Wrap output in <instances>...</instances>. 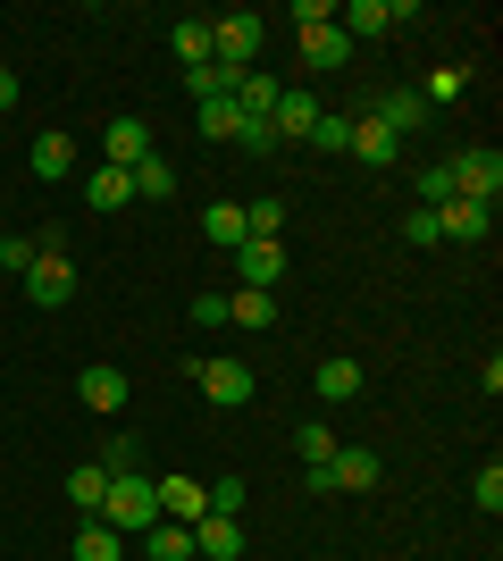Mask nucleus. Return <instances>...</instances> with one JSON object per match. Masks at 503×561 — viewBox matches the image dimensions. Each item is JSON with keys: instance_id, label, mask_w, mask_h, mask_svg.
<instances>
[{"instance_id": "4be33fe9", "label": "nucleus", "mask_w": 503, "mask_h": 561, "mask_svg": "<svg viewBox=\"0 0 503 561\" xmlns=\"http://www.w3.org/2000/svg\"><path fill=\"white\" fill-rule=\"evenodd\" d=\"M76 561H126V537L110 519H84V528H76Z\"/></svg>"}, {"instance_id": "a878e982", "label": "nucleus", "mask_w": 503, "mask_h": 561, "mask_svg": "<svg viewBox=\"0 0 503 561\" xmlns=\"http://www.w3.org/2000/svg\"><path fill=\"white\" fill-rule=\"evenodd\" d=\"M277 93H286V84L252 68V76H243V84H236V110H243V117H268V110H277Z\"/></svg>"}, {"instance_id": "5701e85b", "label": "nucleus", "mask_w": 503, "mask_h": 561, "mask_svg": "<svg viewBox=\"0 0 503 561\" xmlns=\"http://www.w3.org/2000/svg\"><path fill=\"white\" fill-rule=\"evenodd\" d=\"M168 50H176L185 68H210V18H176V34H168Z\"/></svg>"}, {"instance_id": "0eeeda50", "label": "nucleus", "mask_w": 503, "mask_h": 561, "mask_svg": "<svg viewBox=\"0 0 503 561\" xmlns=\"http://www.w3.org/2000/svg\"><path fill=\"white\" fill-rule=\"evenodd\" d=\"M236 277L261 285V294H277V285H286V243H261V234H252V243L236 252Z\"/></svg>"}, {"instance_id": "9d476101", "label": "nucleus", "mask_w": 503, "mask_h": 561, "mask_svg": "<svg viewBox=\"0 0 503 561\" xmlns=\"http://www.w3.org/2000/svg\"><path fill=\"white\" fill-rule=\"evenodd\" d=\"M403 18H411V0H353V9H335L344 34H395Z\"/></svg>"}, {"instance_id": "c85d7f7f", "label": "nucleus", "mask_w": 503, "mask_h": 561, "mask_svg": "<svg viewBox=\"0 0 503 561\" xmlns=\"http://www.w3.org/2000/svg\"><path fill=\"white\" fill-rule=\"evenodd\" d=\"M193 117H202V135H210V142H236V126H243L236 101H193Z\"/></svg>"}, {"instance_id": "f257e3e1", "label": "nucleus", "mask_w": 503, "mask_h": 561, "mask_svg": "<svg viewBox=\"0 0 503 561\" xmlns=\"http://www.w3.org/2000/svg\"><path fill=\"white\" fill-rule=\"evenodd\" d=\"M93 519H110L118 537H144L151 519H160V486H151L144 469H126V478H110V494H101V512Z\"/></svg>"}, {"instance_id": "f8f14e48", "label": "nucleus", "mask_w": 503, "mask_h": 561, "mask_svg": "<svg viewBox=\"0 0 503 561\" xmlns=\"http://www.w3.org/2000/svg\"><path fill=\"white\" fill-rule=\"evenodd\" d=\"M227 328L268 335V328H277V294H261V285H236V294H227Z\"/></svg>"}, {"instance_id": "393cba45", "label": "nucleus", "mask_w": 503, "mask_h": 561, "mask_svg": "<svg viewBox=\"0 0 503 561\" xmlns=\"http://www.w3.org/2000/svg\"><path fill=\"white\" fill-rule=\"evenodd\" d=\"M353 151H361V160H369V168H386V160H403V142L386 135L378 117H361V126H353Z\"/></svg>"}, {"instance_id": "7ed1b4c3", "label": "nucleus", "mask_w": 503, "mask_h": 561, "mask_svg": "<svg viewBox=\"0 0 503 561\" xmlns=\"http://www.w3.org/2000/svg\"><path fill=\"white\" fill-rule=\"evenodd\" d=\"M210 59L243 76L252 59H261V18H252V9H227V18L210 25Z\"/></svg>"}, {"instance_id": "c756f323", "label": "nucleus", "mask_w": 503, "mask_h": 561, "mask_svg": "<svg viewBox=\"0 0 503 561\" xmlns=\"http://www.w3.org/2000/svg\"><path fill=\"white\" fill-rule=\"evenodd\" d=\"M101 469H110V478H126V469H144V445H135V436H110V445H101Z\"/></svg>"}, {"instance_id": "bb28decb", "label": "nucleus", "mask_w": 503, "mask_h": 561, "mask_svg": "<svg viewBox=\"0 0 503 561\" xmlns=\"http://www.w3.org/2000/svg\"><path fill=\"white\" fill-rule=\"evenodd\" d=\"M126 185L144 193V202H168V193H176V168H168V160H160V151H151V160H144V168H126Z\"/></svg>"}, {"instance_id": "2f4dec72", "label": "nucleus", "mask_w": 503, "mask_h": 561, "mask_svg": "<svg viewBox=\"0 0 503 561\" xmlns=\"http://www.w3.org/2000/svg\"><path fill=\"white\" fill-rule=\"evenodd\" d=\"M294 453H302V469H311V461H328V453H335V427H294Z\"/></svg>"}, {"instance_id": "39448f33", "label": "nucleus", "mask_w": 503, "mask_h": 561, "mask_svg": "<svg viewBox=\"0 0 503 561\" xmlns=\"http://www.w3.org/2000/svg\"><path fill=\"white\" fill-rule=\"evenodd\" d=\"M193 386H202L218 411H236V402H252L261 377H252V360H193Z\"/></svg>"}, {"instance_id": "4c0bfd02", "label": "nucleus", "mask_w": 503, "mask_h": 561, "mask_svg": "<svg viewBox=\"0 0 503 561\" xmlns=\"http://www.w3.org/2000/svg\"><path fill=\"white\" fill-rule=\"evenodd\" d=\"M210 512H218V519L243 512V478H218V486H210Z\"/></svg>"}, {"instance_id": "1a4fd4ad", "label": "nucleus", "mask_w": 503, "mask_h": 561, "mask_svg": "<svg viewBox=\"0 0 503 561\" xmlns=\"http://www.w3.org/2000/svg\"><path fill=\"white\" fill-rule=\"evenodd\" d=\"M25 168H34L43 185H59V176L76 168V135H68V126H43V135H34V151H25Z\"/></svg>"}, {"instance_id": "423d86ee", "label": "nucleus", "mask_w": 503, "mask_h": 561, "mask_svg": "<svg viewBox=\"0 0 503 561\" xmlns=\"http://www.w3.org/2000/svg\"><path fill=\"white\" fill-rule=\"evenodd\" d=\"M76 402H84V411H101V420H110V411H126V369H118V360H84Z\"/></svg>"}, {"instance_id": "c9c22d12", "label": "nucleus", "mask_w": 503, "mask_h": 561, "mask_svg": "<svg viewBox=\"0 0 503 561\" xmlns=\"http://www.w3.org/2000/svg\"><path fill=\"white\" fill-rule=\"evenodd\" d=\"M403 234H411V243H420V252H428V243H445V227H436V210H420V202H411Z\"/></svg>"}, {"instance_id": "412c9836", "label": "nucleus", "mask_w": 503, "mask_h": 561, "mask_svg": "<svg viewBox=\"0 0 503 561\" xmlns=\"http://www.w3.org/2000/svg\"><path fill=\"white\" fill-rule=\"evenodd\" d=\"M101 494H110V469H101V461H76V469H68V503L93 519V512H101Z\"/></svg>"}, {"instance_id": "cd10ccee", "label": "nucleus", "mask_w": 503, "mask_h": 561, "mask_svg": "<svg viewBox=\"0 0 503 561\" xmlns=\"http://www.w3.org/2000/svg\"><path fill=\"white\" fill-rule=\"evenodd\" d=\"M243 227L261 234V243H286V202H277V193H261V202L243 210Z\"/></svg>"}, {"instance_id": "ea45409f", "label": "nucleus", "mask_w": 503, "mask_h": 561, "mask_svg": "<svg viewBox=\"0 0 503 561\" xmlns=\"http://www.w3.org/2000/svg\"><path fill=\"white\" fill-rule=\"evenodd\" d=\"M294 25L311 34V25H335V0H294Z\"/></svg>"}, {"instance_id": "72a5a7b5", "label": "nucleus", "mask_w": 503, "mask_h": 561, "mask_svg": "<svg viewBox=\"0 0 503 561\" xmlns=\"http://www.w3.org/2000/svg\"><path fill=\"white\" fill-rule=\"evenodd\" d=\"M311 142H319V151H353V117H328V110H319Z\"/></svg>"}, {"instance_id": "473e14b6", "label": "nucleus", "mask_w": 503, "mask_h": 561, "mask_svg": "<svg viewBox=\"0 0 503 561\" xmlns=\"http://www.w3.org/2000/svg\"><path fill=\"white\" fill-rule=\"evenodd\" d=\"M34 252H43L34 234H0V268H9V277H25V268H34Z\"/></svg>"}, {"instance_id": "f3484780", "label": "nucleus", "mask_w": 503, "mask_h": 561, "mask_svg": "<svg viewBox=\"0 0 503 561\" xmlns=\"http://www.w3.org/2000/svg\"><path fill=\"white\" fill-rule=\"evenodd\" d=\"M369 117H378L386 135L403 142V135H411V126H428V101H420V93H378V110H369Z\"/></svg>"}, {"instance_id": "f704fd0d", "label": "nucleus", "mask_w": 503, "mask_h": 561, "mask_svg": "<svg viewBox=\"0 0 503 561\" xmlns=\"http://www.w3.org/2000/svg\"><path fill=\"white\" fill-rule=\"evenodd\" d=\"M454 202V176L445 168H420V210H445Z\"/></svg>"}, {"instance_id": "58836bf2", "label": "nucleus", "mask_w": 503, "mask_h": 561, "mask_svg": "<svg viewBox=\"0 0 503 561\" xmlns=\"http://www.w3.org/2000/svg\"><path fill=\"white\" fill-rule=\"evenodd\" d=\"M193 328H227V294H193Z\"/></svg>"}, {"instance_id": "6ab92c4d", "label": "nucleus", "mask_w": 503, "mask_h": 561, "mask_svg": "<svg viewBox=\"0 0 503 561\" xmlns=\"http://www.w3.org/2000/svg\"><path fill=\"white\" fill-rule=\"evenodd\" d=\"M144 553L151 561H193V528H185V519H151V528H144Z\"/></svg>"}, {"instance_id": "6e6552de", "label": "nucleus", "mask_w": 503, "mask_h": 561, "mask_svg": "<svg viewBox=\"0 0 503 561\" xmlns=\"http://www.w3.org/2000/svg\"><path fill=\"white\" fill-rule=\"evenodd\" d=\"M101 151H110V168H144L151 160V117H110Z\"/></svg>"}, {"instance_id": "7c9ffc66", "label": "nucleus", "mask_w": 503, "mask_h": 561, "mask_svg": "<svg viewBox=\"0 0 503 561\" xmlns=\"http://www.w3.org/2000/svg\"><path fill=\"white\" fill-rule=\"evenodd\" d=\"M470 503H479V512H487V519H495V512H503V461H487V469H479V478H470Z\"/></svg>"}, {"instance_id": "aec40b11", "label": "nucleus", "mask_w": 503, "mask_h": 561, "mask_svg": "<svg viewBox=\"0 0 503 561\" xmlns=\"http://www.w3.org/2000/svg\"><path fill=\"white\" fill-rule=\"evenodd\" d=\"M84 202H93V210H126V202H135V185H126V168H110V160H101L93 176H84Z\"/></svg>"}, {"instance_id": "dca6fc26", "label": "nucleus", "mask_w": 503, "mask_h": 561, "mask_svg": "<svg viewBox=\"0 0 503 561\" xmlns=\"http://www.w3.org/2000/svg\"><path fill=\"white\" fill-rule=\"evenodd\" d=\"M344 59H353V34H344V25H311V34H302V68H344Z\"/></svg>"}, {"instance_id": "4468645a", "label": "nucleus", "mask_w": 503, "mask_h": 561, "mask_svg": "<svg viewBox=\"0 0 503 561\" xmlns=\"http://www.w3.org/2000/svg\"><path fill=\"white\" fill-rule=\"evenodd\" d=\"M210 512V486H202V478H160V519H202Z\"/></svg>"}, {"instance_id": "9b49d317", "label": "nucleus", "mask_w": 503, "mask_h": 561, "mask_svg": "<svg viewBox=\"0 0 503 561\" xmlns=\"http://www.w3.org/2000/svg\"><path fill=\"white\" fill-rule=\"evenodd\" d=\"M436 227H445V243H487V227H495V210H487V202H445V210H436Z\"/></svg>"}, {"instance_id": "20e7f679", "label": "nucleus", "mask_w": 503, "mask_h": 561, "mask_svg": "<svg viewBox=\"0 0 503 561\" xmlns=\"http://www.w3.org/2000/svg\"><path fill=\"white\" fill-rule=\"evenodd\" d=\"M445 176H454L461 202H487V210H495V193H503V151H461V160H445Z\"/></svg>"}, {"instance_id": "ddd939ff", "label": "nucleus", "mask_w": 503, "mask_h": 561, "mask_svg": "<svg viewBox=\"0 0 503 561\" xmlns=\"http://www.w3.org/2000/svg\"><path fill=\"white\" fill-rule=\"evenodd\" d=\"M193 553H202V561H236L243 528H236V519H218V512H202V519H193Z\"/></svg>"}, {"instance_id": "f03ea898", "label": "nucleus", "mask_w": 503, "mask_h": 561, "mask_svg": "<svg viewBox=\"0 0 503 561\" xmlns=\"http://www.w3.org/2000/svg\"><path fill=\"white\" fill-rule=\"evenodd\" d=\"M25 302L34 310H59L76 294V260H68V243H59V234H43V252H34V268H25Z\"/></svg>"}, {"instance_id": "e433bc0d", "label": "nucleus", "mask_w": 503, "mask_h": 561, "mask_svg": "<svg viewBox=\"0 0 503 561\" xmlns=\"http://www.w3.org/2000/svg\"><path fill=\"white\" fill-rule=\"evenodd\" d=\"M236 142H243V151H277V126H268V117H243Z\"/></svg>"}, {"instance_id": "b1692460", "label": "nucleus", "mask_w": 503, "mask_h": 561, "mask_svg": "<svg viewBox=\"0 0 503 561\" xmlns=\"http://www.w3.org/2000/svg\"><path fill=\"white\" fill-rule=\"evenodd\" d=\"M311 386H319V402H353L361 394V360H319Z\"/></svg>"}, {"instance_id": "2eb2a0df", "label": "nucleus", "mask_w": 503, "mask_h": 561, "mask_svg": "<svg viewBox=\"0 0 503 561\" xmlns=\"http://www.w3.org/2000/svg\"><path fill=\"white\" fill-rule=\"evenodd\" d=\"M268 126H277V142H311V126H319V101H311V93H277Z\"/></svg>"}, {"instance_id": "a211bd4d", "label": "nucleus", "mask_w": 503, "mask_h": 561, "mask_svg": "<svg viewBox=\"0 0 503 561\" xmlns=\"http://www.w3.org/2000/svg\"><path fill=\"white\" fill-rule=\"evenodd\" d=\"M202 234H210L218 252H243V243H252V227H243L236 202H210V210H202Z\"/></svg>"}, {"instance_id": "a19ab883", "label": "nucleus", "mask_w": 503, "mask_h": 561, "mask_svg": "<svg viewBox=\"0 0 503 561\" xmlns=\"http://www.w3.org/2000/svg\"><path fill=\"white\" fill-rule=\"evenodd\" d=\"M9 101H18V68H0V110H9Z\"/></svg>"}]
</instances>
